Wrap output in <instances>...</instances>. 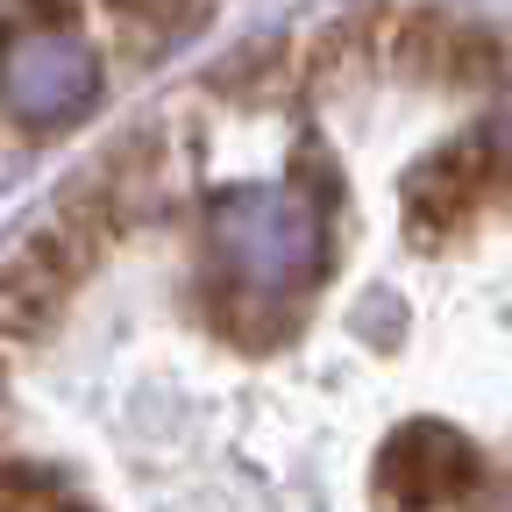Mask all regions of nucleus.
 <instances>
[{"mask_svg":"<svg viewBox=\"0 0 512 512\" xmlns=\"http://www.w3.org/2000/svg\"><path fill=\"white\" fill-rule=\"evenodd\" d=\"M114 15H128V22H150V29H171V22H192L200 15V0H107Z\"/></svg>","mask_w":512,"mask_h":512,"instance_id":"nucleus-2","label":"nucleus"},{"mask_svg":"<svg viewBox=\"0 0 512 512\" xmlns=\"http://www.w3.org/2000/svg\"><path fill=\"white\" fill-rule=\"evenodd\" d=\"M491 178H498L491 150H441V157L420 171V185H413V221H420L427 235H434V228L470 221V214H477V200L491 192Z\"/></svg>","mask_w":512,"mask_h":512,"instance_id":"nucleus-1","label":"nucleus"}]
</instances>
